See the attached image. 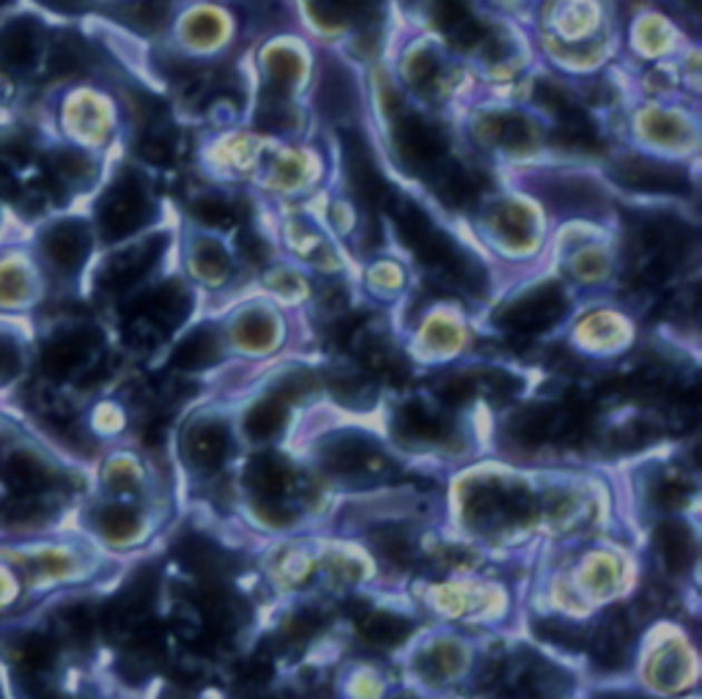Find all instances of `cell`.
Masks as SVG:
<instances>
[{"instance_id": "6", "label": "cell", "mask_w": 702, "mask_h": 699, "mask_svg": "<svg viewBox=\"0 0 702 699\" xmlns=\"http://www.w3.org/2000/svg\"><path fill=\"white\" fill-rule=\"evenodd\" d=\"M94 526L113 541H127L138 530V515L124 505H105L94 511Z\"/></svg>"}, {"instance_id": "12", "label": "cell", "mask_w": 702, "mask_h": 699, "mask_svg": "<svg viewBox=\"0 0 702 699\" xmlns=\"http://www.w3.org/2000/svg\"><path fill=\"white\" fill-rule=\"evenodd\" d=\"M17 368H20V360H17L14 346L0 337V376H14Z\"/></svg>"}, {"instance_id": "11", "label": "cell", "mask_w": 702, "mask_h": 699, "mask_svg": "<svg viewBox=\"0 0 702 699\" xmlns=\"http://www.w3.org/2000/svg\"><path fill=\"white\" fill-rule=\"evenodd\" d=\"M368 637L377 644H396L398 639H403V633L409 631V626L403 620H398L396 614H373L365 626Z\"/></svg>"}, {"instance_id": "8", "label": "cell", "mask_w": 702, "mask_h": 699, "mask_svg": "<svg viewBox=\"0 0 702 699\" xmlns=\"http://www.w3.org/2000/svg\"><path fill=\"white\" fill-rule=\"evenodd\" d=\"M283 429V412L277 408V404L266 401L259 408H253L247 417V434L253 440H272L277 431Z\"/></svg>"}, {"instance_id": "2", "label": "cell", "mask_w": 702, "mask_h": 699, "mask_svg": "<svg viewBox=\"0 0 702 699\" xmlns=\"http://www.w3.org/2000/svg\"><path fill=\"white\" fill-rule=\"evenodd\" d=\"M3 478L20 496H39L41 491H47L56 483V475H52L50 466L28 453H20L6 461Z\"/></svg>"}, {"instance_id": "10", "label": "cell", "mask_w": 702, "mask_h": 699, "mask_svg": "<svg viewBox=\"0 0 702 699\" xmlns=\"http://www.w3.org/2000/svg\"><path fill=\"white\" fill-rule=\"evenodd\" d=\"M58 628L61 633H67L69 639H88L94 633V614L91 609L82 607V603H75V607H67L61 614H58Z\"/></svg>"}, {"instance_id": "9", "label": "cell", "mask_w": 702, "mask_h": 699, "mask_svg": "<svg viewBox=\"0 0 702 699\" xmlns=\"http://www.w3.org/2000/svg\"><path fill=\"white\" fill-rule=\"evenodd\" d=\"M214 352H217L214 337L209 332H198V335L189 337V341L184 343L182 352H178V365H184V368H204L206 363L214 360Z\"/></svg>"}, {"instance_id": "5", "label": "cell", "mask_w": 702, "mask_h": 699, "mask_svg": "<svg viewBox=\"0 0 702 699\" xmlns=\"http://www.w3.org/2000/svg\"><path fill=\"white\" fill-rule=\"evenodd\" d=\"M11 656H14V661L20 663L26 672H45L47 667H50L52 659H56V648H52V642L47 637H39V633H33V637H26L20 639V642L14 644V650H11Z\"/></svg>"}, {"instance_id": "4", "label": "cell", "mask_w": 702, "mask_h": 699, "mask_svg": "<svg viewBox=\"0 0 702 699\" xmlns=\"http://www.w3.org/2000/svg\"><path fill=\"white\" fill-rule=\"evenodd\" d=\"M659 557H662L664 565L670 571L683 573L694 560V538L689 535L686 526H677V524H667L659 530Z\"/></svg>"}, {"instance_id": "3", "label": "cell", "mask_w": 702, "mask_h": 699, "mask_svg": "<svg viewBox=\"0 0 702 699\" xmlns=\"http://www.w3.org/2000/svg\"><path fill=\"white\" fill-rule=\"evenodd\" d=\"M225 453H228V436H225L223 425L204 423L193 431L187 442V459L189 464L198 466L201 472H212L223 464Z\"/></svg>"}, {"instance_id": "7", "label": "cell", "mask_w": 702, "mask_h": 699, "mask_svg": "<svg viewBox=\"0 0 702 699\" xmlns=\"http://www.w3.org/2000/svg\"><path fill=\"white\" fill-rule=\"evenodd\" d=\"M0 519H3L6 524L14 526H36L45 524V521L50 519V508H47L39 496H20V500L3 505Z\"/></svg>"}, {"instance_id": "13", "label": "cell", "mask_w": 702, "mask_h": 699, "mask_svg": "<svg viewBox=\"0 0 702 699\" xmlns=\"http://www.w3.org/2000/svg\"><path fill=\"white\" fill-rule=\"evenodd\" d=\"M41 699H61V697H41Z\"/></svg>"}, {"instance_id": "1", "label": "cell", "mask_w": 702, "mask_h": 699, "mask_svg": "<svg viewBox=\"0 0 702 699\" xmlns=\"http://www.w3.org/2000/svg\"><path fill=\"white\" fill-rule=\"evenodd\" d=\"M324 466L341 478H373L384 470L379 450L362 436H341L324 450Z\"/></svg>"}]
</instances>
